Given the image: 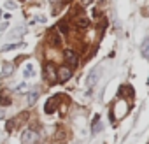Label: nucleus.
Listing matches in <instances>:
<instances>
[{
    "label": "nucleus",
    "instance_id": "obj_1",
    "mask_svg": "<svg viewBox=\"0 0 149 144\" xmlns=\"http://www.w3.org/2000/svg\"><path fill=\"white\" fill-rule=\"evenodd\" d=\"M21 142H23V144H37V142H39V134H37L35 130L26 128V130H23V134H21Z\"/></svg>",
    "mask_w": 149,
    "mask_h": 144
},
{
    "label": "nucleus",
    "instance_id": "obj_2",
    "mask_svg": "<svg viewBox=\"0 0 149 144\" xmlns=\"http://www.w3.org/2000/svg\"><path fill=\"white\" fill-rule=\"evenodd\" d=\"M98 78H100V69L97 67V69H93L90 74H88V78H86V86H88V88H93V86L98 83Z\"/></svg>",
    "mask_w": 149,
    "mask_h": 144
},
{
    "label": "nucleus",
    "instance_id": "obj_3",
    "mask_svg": "<svg viewBox=\"0 0 149 144\" xmlns=\"http://www.w3.org/2000/svg\"><path fill=\"white\" fill-rule=\"evenodd\" d=\"M56 76H58V81H60V83H65V81H68V79L72 78V69H68V67H60L58 72H56Z\"/></svg>",
    "mask_w": 149,
    "mask_h": 144
},
{
    "label": "nucleus",
    "instance_id": "obj_4",
    "mask_svg": "<svg viewBox=\"0 0 149 144\" xmlns=\"http://www.w3.org/2000/svg\"><path fill=\"white\" fill-rule=\"evenodd\" d=\"M65 62L68 63V69L77 67V63H79V60H77V55L74 53V51H70V49H67V51H65Z\"/></svg>",
    "mask_w": 149,
    "mask_h": 144
},
{
    "label": "nucleus",
    "instance_id": "obj_5",
    "mask_svg": "<svg viewBox=\"0 0 149 144\" xmlns=\"http://www.w3.org/2000/svg\"><path fill=\"white\" fill-rule=\"evenodd\" d=\"M58 99H60V95H56V97H51V99L46 102V106H44V111H46V114H53V113L56 111V107H58Z\"/></svg>",
    "mask_w": 149,
    "mask_h": 144
},
{
    "label": "nucleus",
    "instance_id": "obj_6",
    "mask_svg": "<svg viewBox=\"0 0 149 144\" xmlns=\"http://www.w3.org/2000/svg\"><path fill=\"white\" fill-rule=\"evenodd\" d=\"M46 78H47L51 83H54V81H56V72H54V67H53L51 63H47V65H46Z\"/></svg>",
    "mask_w": 149,
    "mask_h": 144
},
{
    "label": "nucleus",
    "instance_id": "obj_7",
    "mask_svg": "<svg viewBox=\"0 0 149 144\" xmlns=\"http://www.w3.org/2000/svg\"><path fill=\"white\" fill-rule=\"evenodd\" d=\"M100 130H102L100 116H95V118H93V123H91V135H97V134H98Z\"/></svg>",
    "mask_w": 149,
    "mask_h": 144
},
{
    "label": "nucleus",
    "instance_id": "obj_8",
    "mask_svg": "<svg viewBox=\"0 0 149 144\" xmlns=\"http://www.w3.org/2000/svg\"><path fill=\"white\" fill-rule=\"evenodd\" d=\"M140 53H142V56H144V58H147V60H149V35L142 41V44H140Z\"/></svg>",
    "mask_w": 149,
    "mask_h": 144
},
{
    "label": "nucleus",
    "instance_id": "obj_9",
    "mask_svg": "<svg viewBox=\"0 0 149 144\" xmlns=\"http://www.w3.org/2000/svg\"><path fill=\"white\" fill-rule=\"evenodd\" d=\"M13 70H14V65L13 63H4L2 65V78H9L13 74Z\"/></svg>",
    "mask_w": 149,
    "mask_h": 144
},
{
    "label": "nucleus",
    "instance_id": "obj_10",
    "mask_svg": "<svg viewBox=\"0 0 149 144\" xmlns=\"http://www.w3.org/2000/svg\"><path fill=\"white\" fill-rule=\"evenodd\" d=\"M23 34H25V28L23 27H16V28H13V32L7 34V37L9 39H16V37H21Z\"/></svg>",
    "mask_w": 149,
    "mask_h": 144
},
{
    "label": "nucleus",
    "instance_id": "obj_11",
    "mask_svg": "<svg viewBox=\"0 0 149 144\" xmlns=\"http://www.w3.org/2000/svg\"><path fill=\"white\" fill-rule=\"evenodd\" d=\"M23 46V42H14V44H6V46H2V51L6 53V51H13V49H18V48H21Z\"/></svg>",
    "mask_w": 149,
    "mask_h": 144
},
{
    "label": "nucleus",
    "instance_id": "obj_12",
    "mask_svg": "<svg viewBox=\"0 0 149 144\" xmlns=\"http://www.w3.org/2000/svg\"><path fill=\"white\" fill-rule=\"evenodd\" d=\"M88 25H90V20H88L86 16H79V18H77V27H79V28H86Z\"/></svg>",
    "mask_w": 149,
    "mask_h": 144
},
{
    "label": "nucleus",
    "instance_id": "obj_13",
    "mask_svg": "<svg viewBox=\"0 0 149 144\" xmlns=\"http://www.w3.org/2000/svg\"><path fill=\"white\" fill-rule=\"evenodd\" d=\"M37 99H39V92H37V90L28 93V104H30V106H32V104H35V102H37Z\"/></svg>",
    "mask_w": 149,
    "mask_h": 144
},
{
    "label": "nucleus",
    "instance_id": "obj_14",
    "mask_svg": "<svg viewBox=\"0 0 149 144\" xmlns=\"http://www.w3.org/2000/svg\"><path fill=\"white\" fill-rule=\"evenodd\" d=\"M23 74H25V78H32V76L35 74V72H33V65H32V63H28V65L25 67V72H23Z\"/></svg>",
    "mask_w": 149,
    "mask_h": 144
},
{
    "label": "nucleus",
    "instance_id": "obj_15",
    "mask_svg": "<svg viewBox=\"0 0 149 144\" xmlns=\"http://www.w3.org/2000/svg\"><path fill=\"white\" fill-rule=\"evenodd\" d=\"M51 39H53V46H60V44H61V39H60V35L56 34V30H53Z\"/></svg>",
    "mask_w": 149,
    "mask_h": 144
},
{
    "label": "nucleus",
    "instance_id": "obj_16",
    "mask_svg": "<svg viewBox=\"0 0 149 144\" xmlns=\"http://www.w3.org/2000/svg\"><path fill=\"white\" fill-rule=\"evenodd\" d=\"M58 28H60V32H61V34H67V32H68V27H67V23H65V21H61V23L58 25Z\"/></svg>",
    "mask_w": 149,
    "mask_h": 144
},
{
    "label": "nucleus",
    "instance_id": "obj_17",
    "mask_svg": "<svg viewBox=\"0 0 149 144\" xmlns=\"http://www.w3.org/2000/svg\"><path fill=\"white\" fill-rule=\"evenodd\" d=\"M26 86H28L26 83H21V85H18V88H16V92H25V90H26Z\"/></svg>",
    "mask_w": 149,
    "mask_h": 144
},
{
    "label": "nucleus",
    "instance_id": "obj_18",
    "mask_svg": "<svg viewBox=\"0 0 149 144\" xmlns=\"http://www.w3.org/2000/svg\"><path fill=\"white\" fill-rule=\"evenodd\" d=\"M14 125H16V121H14V120H9L6 128H7V130H13V128H14Z\"/></svg>",
    "mask_w": 149,
    "mask_h": 144
},
{
    "label": "nucleus",
    "instance_id": "obj_19",
    "mask_svg": "<svg viewBox=\"0 0 149 144\" xmlns=\"http://www.w3.org/2000/svg\"><path fill=\"white\" fill-rule=\"evenodd\" d=\"M6 7H7V9H16L18 6H16L14 2H6Z\"/></svg>",
    "mask_w": 149,
    "mask_h": 144
},
{
    "label": "nucleus",
    "instance_id": "obj_20",
    "mask_svg": "<svg viewBox=\"0 0 149 144\" xmlns=\"http://www.w3.org/2000/svg\"><path fill=\"white\" fill-rule=\"evenodd\" d=\"M91 2H93V0H81V4H83V6H90Z\"/></svg>",
    "mask_w": 149,
    "mask_h": 144
},
{
    "label": "nucleus",
    "instance_id": "obj_21",
    "mask_svg": "<svg viewBox=\"0 0 149 144\" xmlns=\"http://www.w3.org/2000/svg\"><path fill=\"white\" fill-rule=\"evenodd\" d=\"M4 114H6V113H4V109L0 107V120H4Z\"/></svg>",
    "mask_w": 149,
    "mask_h": 144
},
{
    "label": "nucleus",
    "instance_id": "obj_22",
    "mask_svg": "<svg viewBox=\"0 0 149 144\" xmlns=\"http://www.w3.org/2000/svg\"><path fill=\"white\" fill-rule=\"evenodd\" d=\"M147 85H149V79H147Z\"/></svg>",
    "mask_w": 149,
    "mask_h": 144
},
{
    "label": "nucleus",
    "instance_id": "obj_23",
    "mask_svg": "<svg viewBox=\"0 0 149 144\" xmlns=\"http://www.w3.org/2000/svg\"><path fill=\"white\" fill-rule=\"evenodd\" d=\"M21 2H23V0H21Z\"/></svg>",
    "mask_w": 149,
    "mask_h": 144
}]
</instances>
